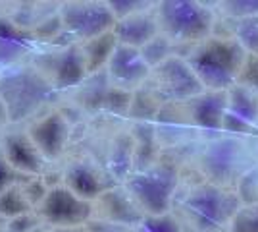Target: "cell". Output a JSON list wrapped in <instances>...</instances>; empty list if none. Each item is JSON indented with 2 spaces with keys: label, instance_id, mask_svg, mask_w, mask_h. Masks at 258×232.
Here are the masks:
<instances>
[{
  "label": "cell",
  "instance_id": "obj_15",
  "mask_svg": "<svg viewBox=\"0 0 258 232\" xmlns=\"http://www.w3.org/2000/svg\"><path fill=\"white\" fill-rule=\"evenodd\" d=\"M68 182H70V192H74L77 198L89 199L95 198L100 192V184L98 178L87 168V166H74L68 174Z\"/></svg>",
  "mask_w": 258,
  "mask_h": 232
},
{
  "label": "cell",
  "instance_id": "obj_13",
  "mask_svg": "<svg viewBox=\"0 0 258 232\" xmlns=\"http://www.w3.org/2000/svg\"><path fill=\"white\" fill-rule=\"evenodd\" d=\"M27 47H29L27 35L20 31L18 27H14L10 22L0 20V62L2 64H10L16 58H20Z\"/></svg>",
  "mask_w": 258,
  "mask_h": 232
},
{
  "label": "cell",
  "instance_id": "obj_12",
  "mask_svg": "<svg viewBox=\"0 0 258 232\" xmlns=\"http://www.w3.org/2000/svg\"><path fill=\"white\" fill-rule=\"evenodd\" d=\"M116 35L125 47H131V49L141 47V44L145 47L151 39L156 37V23L147 16L133 14V16L123 18L116 25Z\"/></svg>",
  "mask_w": 258,
  "mask_h": 232
},
{
  "label": "cell",
  "instance_id": "obj_1",
  "mask_svg": "<svg viewBox=\"0 0 258 232\" xmlns=\"http://www.w3.org/2000/svg\"><path fill=\"white\" fill-rule=\"evenodd\" d=\"M241 60L243 51L237 43L212 41L189 60V68L193 70L199 83L220 89L235 79L241 68Z\"/></svg>",
  "mask_w": 258,
  "mask_h": 232
},
{
  "label": "cell",
  "instance_id": "obj_21",
  "mask_svg": "<svg viewBox=\"0 0 258 232\" xmlns=\"http://www.w3.org/2000/svg\"><path fill=\"white\" fill-rule=\"evenodd\" d=\"M233 232H258V209L239 213L233 221Z\"/></svg>",
  "mask_w": 258,
  "mask_h": 232
},
{
  "label": "cell",
  "instance_id": "obj_5",
  "mask_svg": "<svg viewBox=\"0 0 258 232\" xmlns=\"http://www.w3.org/2000/svg\"><path fill=\"white\" fill-rule=\"evenodd\" d=\"M233 211V199L216 188H203L195 192L187 201V213L201 230L220 226Z\"/></svg>",
  "mask_w": 258,
  "mask_h": 232
},
{
  "label": "cell",
  "instance_id": "obj_18",
  "mask_svg": "<svg viewBox=\"0 0 258 232\" xmlns=\"http://www.w3.org/2000/svg\"><path fill=\"white\" fill-rule=\"evenodd\" d=\"M233 116L235 118L239 116V120L245 122L254 120V116H256V103L245 89H239L235 97L231 99V111L229 114H226V118H233Z\"/></svg>",
  "mask_w": 258,
  "mask_h": 232
},
{
  "label": "cell",
  "instance_id": "obj_14",
  "mask_svg": "<svg viewBox=\"0 0 258 232\" xmlns=\"http://www.w3.org/2000/svg\"><path fill=\"white\" fill-rule=\"evenodd\" d=\"M85 74V64L83 58L76 51H68L60 56V62L56 68V81L60 87H70L76 85L77 81Z\"/></svg>",
  "mask_w": 258,
  "mask_h": 232
},
{
  "label": "cell",
  "instance_id": "obj_19",
  "mask_svg": "<svg viewBox=\"0 0 258 232\" xmlns=\"http://www.w3.org/2000/svg\"><path fill=\"white\" fill-rule=\"evenodd\" d=\"M170 53V43H168V39H164V37H154L151 39L149 43L145 44V49H143V60H145V64H158L162 62L166 56Z\"/></svg>",
  "mask_w": 258,
  "mask_h": 232
},
{
  "label": "cell",
  "instance_id": "obj_23",
  "mask_svg": "<svg viewBox=\"0 0 258 232\" xmlns=\"http://www.w3.org/2000/svg\"><path fill=\"white\" fill-rule=\"evenodd\" d=\"M108 6H110L112 16L116 14V16L127 18V16L137 14V10H141V6H147V4H145V2H110Z\"/></svg>",
  "mask_w": 258,
  "mask_h": 232
},
{
  "label": "cell",
  "instance_id": "obj_2",
  "mask_svg": "<svg viewBox=\"0 0 258 232\" xmlns=\"http://www.w3.org/2000/svg\"><path fill=\"white\" fill-rule=\"evenodd\" d=\"M52 97V87L35 72H18L0 81V101L10 120H23Z\"/></svg>",
  "mask_w": 258,
  "mask_h": 232
},
{
  "label": "cell",
  "instance_id": "obj_3",
  "mask_svg": "<svg viewBox=\"0 0 258 232\" xmlns=\"http://www.w3.org/2000/svg\"><path fill=\"white\" fill-rule=\"evenodd\" d=\"M160 20L175 39L203 37L210 29V14L195 2H162Z\"/></svg>",
  "mask_w": 258,
  "mask_h": 232
},
{
  "label": "cell",
  "instance_id": "obj_10",
  "mask_svg": "<svg viewBox=\"0 0 258 232\" xmlns=\"http://www.w3.org/2000/svg\"><path fill=\"white\" fill-rule=\"evenodd\" d=\"M164 87L168 89V93L173 97H187V95H195L201 83L189 64H185L181 60H168L160 70Z\"/></svg>",
  "mask_w": 258,
  "mask_h": 232
},
{
  "label": "cell",
  "instance_id": "obj_24",
  "mask_svg": "<svg viewBox=\"0 0 258 232\" xmlns=\"http://www.w3.org/2000/svg\"><path fill=\"white\" fill-rule=\"evenodd\" d=\"M12 182H14V168L10 166V163L6 161L4 153L0 151V194L4 190L12 188Z\"/></svg>",
  "mask_w": 258,
  "mask_h": 232
},
{
  "label": "cell",
  "instance_id": "obj_11",
  "mask_svg": "<svg viewBox=\"0 0 258 232\" xmlns=\"http://www.w3.org/2000/svg\"><path fill=\"white\" fill-rule=\"evenodd\" d=\"M4 157L14 170H22V172H39L41 170V153L27 137H22V135L8 137Z\"/></svg>",
  "mask_w": 258,
  "mask_h": 232
},
{
  "label": "cell",
  "instance_id": "obj_6",
  "mask_svg": "<svg viewBox=\"0 0 258 232\" xmlns=\"http://www.w3.org/2000/svg\"><path fill=\"white\" fill-rule=\"evenodd\" d=\"M62 20L72 33L97 39L114 23V16L104 4H68L62 10Z\"/></svg>",
  "mask_w": 258,
  "mask_h": 232
},
{
  "label": "cell",
  "instance_id": "obj_8",
  "mask_svg": "<svg viewBox=\"0 0 258 232\" xmlns=\"http://www.w3.org/2000/svg\"><path fill=\"white\" fill-rule=\"evenodd\" d=\"M68 140V126L60 114H52L39 122L31 132V144L37 151L46 157H56L64 149Z\"/></svg>",
  "mask_w": 258,
  "mask_h": 232
},
{
  "label": "cell",
  "instance_id": "obj_9",
  "mask_svg": "<svg viewBox=\"0 0 258 232\" xmlns=\"http://www.w3.org/2000/svg\"><path fill=\"white\" fill-rule=\"evenodd\" d=\"M110 74L114 76V79H118L119 83L133 85V83H139L141 79L147 76V64H145L139 51L121 44V47L112 51Z\"/></svg>",
  "mask_w": 258,
  "mask_h": 232
},
{
  "label": "cell",
  "instance_id": "obj_20",
  "mask_svg": "<svg viewBox=\"0 0 258 232\" xmlns=\"http://www.w3.org/2000/svg\"><path fill=\"white\" fill-rule=\"evenodd\" d=\"M237 35H239V41L243 43V47H247L252 53H258V18L241 23L237 29Z\"/></svg>",
  "mask_w": 258,
  "mask_h": 232
},
{
  "label": "cell",
  "instance_id": "obj_17",
  "mask_svg": "<svg viewBox=\"0 0 258 232\" xmlns=\"http://www.w3.org/2000/svg\"><path fill=\"white\" fill-rule=\"evenodd\" d=\"M25 213H29V201L22 190L12 186L0 194V215L14 219V217H20Z\"/></svg>",
  "mask_w": 258,
  "mask_h": 232
},
{
  "label": "cell",
  "instance_id": "obj_22",
  "mask_svg": "<svg viewBox=\"0 0 258 232\" xmlns=\"http://www.w3.org/2000/svg\"><path fill=\"white\" fill-rule=\"evenodd\" d=\"M227 12H231L233 16H258V2H227Z\"/></svg>",
  "mask_w": 258,
  "mask_h": 232
},
{
  "label": "cell",
  "instance_id": "obj_4",
  "mask_svg": "<svg viewBox=\"0 0 258 232\" xmlns=\"http://www.w3.org/2000/svg\"><path fill=\"white\" fill-rule=\"evenodd\" d=\"M41 215L46 221L62 228L77 226L91 215V205L85 199L77 198L68 188H54L44 194L41 201Z\"/></svg>",
  "mask_w": 258,
  "mask_h": 232
},
{
  "label": "cell",
  "instance_id": "obj_7",
  "mask_svg": "<svg viewBox=\"0 0 258 232\" xmlns=\"http://www.w3.org/2000/svg\"><path fill=\"white\" fill-rule=\"evenodd\" d=\"M173 186L175 172L170 168H158L131 180V190L135 198L151 213H164L168 209Z\"/></svg>",
  "mask_w": 258,
  "mask_h": 232
},
{
  "label": "cell",
  "instance_id": "obj_25",
  "mask_svg": "<svg viewBox=\"0 0 258 232\" xmlns=\"http://www.w3.org/2000/svg\"><path fill=\"white\" fill-rule=\"evenodd\" d=\"M33 232H43V230H39V228H37V230H33Z\"/></svg>",
  "mask_w": 258,
  "mask_h": 232
},
{
  "label": "cell",
  "instance_id": "obj_16",
  "mask_svg": "<svg viewBox=\"0 0 258 232\" xmlns=\"http://www.w3.org/2000/svg\"><path fill=\"white\" fill-rule=\"evenodd\" d=\"M224 107H226V103H224L222 95H208L195 105V116L203 126L218 128V126H222Z\"/></svg>",
  "mask_w": 258,
  "mask_h": 232
}]
</instances>
